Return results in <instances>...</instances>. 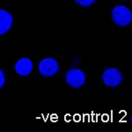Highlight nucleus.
<instances>
[{
	"instance_id": "nucleus-1",
	"label": "nucleus",
	"mask_w": 132,
	"mask_h": 132,
	"mask_svg": "<svg viewBox=\"0 0 132 132\" xmlns=\"http://www.w3.org/2000/svg\"><path fill=\"white\" fill-rule=\"evenodd\" d=\"M112 20L114 23L120 27H125L130 23L132 14L130 10L125 5H117L113 8L111 12Z\"/></svg>"
},
{
	"instance_id": "nucleus-2",
	"label": "nucleus",
	"mask_w": 132,
	"mask_h": 132,
	"mask_svg": "<svg viewBox=\"0 0 132 132\" xmlns=\"http://www.w3.org/2000/svg\"><path fill=\"white\" fill-rule=\"evenodd\" d=\"M65 80L69 86L73 88H79L86 83V78L85 72L78 68H72L66 72Z\"/></svg>"
},
{
	"instance_id": "nucleus-3",
	"label": "nucleus",
	"mask_w": 132,
	"mask_h": 132,
	"mask_svg": "<svg viewBox=\"0 0 132 132\" xmlns=\"http://www.w3.org/2000/svg\"><path fill=\"white\" fill-rule=\"evenodd\" d=\"M39 72L44 77H51L58 71L59 64L55 58L52 57H46L40 61L38 64Z\"/></svg>"
},
{
	"instance_id": "nucleus-4",
	"label": "nucleus",
	"mask_w": 132,
	"mask_h": 132,
	"mask_svg": "<svg viewBox=\"0 0 132 132\" xmlns=\"http://www.w3.org/2000/svg\"><path fill=\"white\" fill-rule=\"evenodd\" d=\"M101 78L106 86L109 87H116L122 83V75L116 68H108L103 71Z\"/></svg>"
},
{
	"instance_id": "nucleus-5",
	"label": "nucleus",
	"mask_w": 132,
	"mask_h": 132,
	"mask_svg": "<svg viewBox=\"0 0 132 132\" xmlns=\"http://www.w3.org/2000/svg\"><path fill=\"white\" fill-rule=\"evenodd\" d=\"M14 70L19 75L27 76L31 73L32 70H33V63L30 60V58L22 57L16 62L15 65H14Z\"/></svg>"
},
{
	"instance_id": "nucleus-6",
	"label": "nucleus",
	"mask_w": 132,
	"mask_h": 132,
	"mask_svg": "<svg viewBox=\"0 0 132 132\" xmlns=\"http://www.w3.org/2000/svg\"><path fill=\"white\" fill-rule=\"evenodd\" d=\"M12 25V17L6 10L0 9V35L7 33Z\"/></svg>"
},
{
	"instance_id": "nucleus-7",
	"label": "nucleus",
	"mask_w": 132,
	"mask_h": 132,
	"mask_svg": "<svg viewBox=\"0 0 132 132\" xmlns=\"http://www.w3.org/2000/svg\"><path fill=\"white\" fill-rule=\"evenodd\" d=\"M74 1L78 5L84 6V7H87V6H90L93 5L95 2V0H74Z\"/></svg>"
},
{
	"instance_id": "nucleus-8",
	"label": "nucleus",
	"mask_w": 132,
	"mask_h": 132,
	"mask_svg": "<svg viewBox=\"0 0 132 132\" xmlns=\"http://www.w3.org/2000/svg\"><path fill=\"white\" fill-rule=\"evenodd\" d=\"M5 82V74H4V71L0 69V88L4 86Z\"/></svg>"
}]
</instances>
